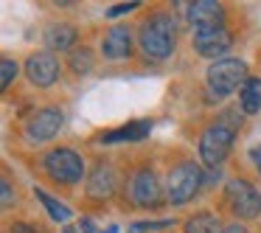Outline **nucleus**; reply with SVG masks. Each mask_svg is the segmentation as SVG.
Returning <instances> with one entry per match:
<instances>
[{
  "mask_svg": "<svg viewBox=\"0 0 261 233\" xmlns=\"http://www.w3.org/2000/svg\"><path fill=\"white\" fill-rule=\"evenodd\" d=\"M242 110L244 113H258L261 110V79H250L242 87Z\"/></svg>",
  "mask_w": 261,
  "mask_h": 233,
  "instance_id": "nucleus-17",
  "label": "nucleus"
},
{
  "mask_svg": "<svg viewBox=\"0 0 261 233\" xmlns=\"http://www.w3.org/2000/svg\"><path fill=\"white\" fill-rule=\"evenodd\" d=\"M107 233H118V227H115V225H113V227H110V230H107Z\"/></svg>",
  "mask_w": 261,
  "mask_h": 233,
  "instance_id": "nucleus-27",
  "label": "nucleus"
},
{
  "mask_svg": "<svg viewBox=\"0 0 261 233\" xmlns=\"http://www.w3.org/2000/svg\"><path fill=\"white\" fill-rule=\"evenodd\" d=\"M242 113L244 110H227V113H222V118L216 124H211L202 132V138H199V154H202L205 166L219 169L225 163L227 152L233 146V135L242 126Z\"/></svg>",
  "mask_w": 261,
  "mask_h": 233,
  "instance_id": "nucleus-1",
  "label": "nucleus"
},
{
  "mask_svg": "<svg viewBox=\"0 0 261 233\" xmlns=\"http://www.w3.org/2000/svg\"><path fill=\"white\" fill-rule=\"evenodd\" d=\"M9 233H40L34 225H25V222H20V225H12L9 227Z\"/></svg>",
  "mask_w": 261,
  "mask_h": 233,
  "instance_id": "nucleus-24",
  "label": "nucleus"
},
{
  "mask_svg": "<svg viewBox=\"0 0 261 233\" xmlns=\"http://www.w3.org/2000/svg\"><path fill=\"white\" fill-rule=\"evenodd\" d=\"M250 158H253V163H255V169L261 171V146H253L250 149Z\"/></svg>",
  "mask_w": 261,
  "mask_h": 233,
  "instance_id": "nucleus-25",
  "label": "nucleus"
},
{
  "mask_svg": "<svg viewBox=\"0 0 261 233\" xmlns=\"http://www.w3.org/2000/svg\"><path fill=\"white\" fill-rule=\"evenodd\" d=\"M225 233H247V230H244L242 225H227V227H225Z\"/></svg>",
  "mask_w": 261,
  "mask_h": 233,
  "instance_id": "nucleus-26",
  "label": "nucleus"
},
{
  "mask_svg": "<svg viewBox=\"0 0 261 233\" xmlns=\"http://www.w3.org/2000/svg\"><path fill=\"white\" fill-rule=\"evenodd\" d=\"M129 45H132V37L126 25H113L104 37V57L107 59H124L129 57Z\"/></svg>",
  "mask_w": 261,
  "mask_h": 233,
  "instance_id": "nucleus-13",
  "label": "nucleus"
},
{
  "mask_svg": "<svg viewBox=\"0 0 261 233\" xmlns=\"http://www.w3.org/2000/svg\"><path fill=\"white\" fill-rule=\"evenodd\" d=\"M227 202H230V211L242 219H255L261 214V194L250 186L247 180H230L225 188Z\"/></svg>",
  "mask_w": 261,
  "mask_h": 233,
  "instance_id": "nucleus-6",
  "label": "nucleus"
},
{
  "mask_svg": "<svg viewBox=\"0 0 261 233\" xmlns=\"http://www.w3.org/2000/svg\"><path fill=\"white\" fill-rule=\"evenodd\" d=\"M65 233H73V230H65Z\"/></svg>",
  "mask_w": 261,
  "mask_h": 233,
  "instance_id": "nucleus-28",
  "label": "nucleus"
},
{
  "mask_svg": "<svg viewBox=\"0 0 261 233\" xmlns=\"http://www.w3.org/2000/svg\"><path fill=\"white\" fill-rule=\"evenodd\" d=\"M17 62H14V59H3V62H0V87H3V90H6L9 85H12V79L14 76H17Z\"/></svg>",
  "mask_w": 261,
  "mask_h": 233,
  "instance_id": "nucleus-20",
  "label": "nucleus"
},
{
  "mask_svg": "<svg viewBox=\"0 0 261 233\" xmlns=\"http://www.w3.org/2000/svg\"><path fill=\"white\" fill-rule=\"evenodd\" d=\"M138 3H141V0H129V3H121V6L107 9V14H110V17H118V14H126V12H132V9H138Z\"/></svg>",
  "mask_w": 261,
  "mask_h": 233,
  "instance_id": "nucleus-22",
  "label": "nucleus"
},
{
  "mask_svg": "<svg viewBox=\"0 0 261 233\" xmlns=\"http://www.w3.org/2000/svg\"><path fill=\"white\" fill-rule=\"evenodd\" d=\"M169 225H171L169 219H160V222H135L129 230L132 233H146V230H160V227H169Z\"/></svg>",
  "mask_w": 261,
  "mask_h": 233,
  "instance_id": "nucleus-21",
  "label": "nucleus"
},
{
  "mask_svg": "<svg viewBox=\"0 0 261 233\" xmlns=\"http://www.w3.org/2000/svg\"><path fill=\"white\" fill-rule=\"evenodd\" d=\"M70 68H73L76 73H90L93 70V54L87 51V48H76V51L70 54Z\"/></svg>",
  "mask_w": 261,
  "mask_h": 233,
  "instance_id": "nucleus-19",
  "label": "nucleus"
},
{
  "mask_svg": "<svg viewBox=\"0 0 261 233\" xmlns=\"http://www.w3.org/2000/svg\"><path fill=\"white\" fill-rule=\"evenodd\" d=\"M199 186H202V169L194 160H186L177 169H171L169 183H166V197L171 199V205H182L188 199H194Z\"/></svg>",
  "mask_w": 261,
  "mask_h": 233,
  "instance_id": "nucleus-4",
  "label": "nucleus"
},
{
  "mask_svg": "<svg viewBox=\"0 0 261 233\" xmlns=\"http://www.w3.org/2000/svg\"><path fill=\"white\" fill-rule=\"evenodd\" d=\"M76 42V29L68 23H54L45 31V45L54 51H65V48H73Z\"/></svg>",
  "mask_w": 261,
  "mask_h": 233,
  "instance_id": "nucleus-15",
  "label": "nucleus"
},
{
  "mask_svg": "<svg viewBox=\"0 0 261 233\" xmlns=\"http://www.w3.org/2000/svg\"><path fill=\"white\" fill-rule=\"evenodd\" d=\"M115 183H118L115 169H113V166H107V163H101V166L93 169L90 180H87V194L96 197V199H104V197H110V194L115 191Z\"/></svg>",
  "mask_w": 261,
  "mask_h": 233,
  "instance_id": "nucleus-12",
  "label": "nucleus"
},
{
  "mask_svg": "<svg viewBox=\"0 0 261 233\" xmlns=\"http://www.w3.org/2000/svg\"><path fill=\"white\" fill-rule=\"evenodd\" d=\"M0 188H3V208H12L14 205V194H12V183L3 177V183H0Z\"/></svg>",
  "mask_w": 261,
  "mask_h": 233,
  "instance_id": "nucleus-23",
  "label": "nucleus"
},
{
  "mask_svg": "<svg viewBox=\"0 0 261 233\" xmlns=\"http://www.w3.org/2000/svg\"><path fill=\"white\" fill-rule=\"evenodd\" d=\"M141 48L152 59H166L174 51V20L169 14H152L141 25Z\"/></svg>",
  "mask_w": 261,
  "mask_h": 233,
  "instance_id": "nucleus-2",
  "label": "nucleus"
},
{
  "mask_svg": "<svg viewBox=\"0 0 261 233\" xmlns=\"http://www.w3.org/2000/svg\"><path fill=\"white\" fill-rule=\"evenodd\" d=\"M62 110L57 107H45L40 110V113H34L29 118V124H25V138L34 143H45L51 141L54 135H57L59 130H62Z\"/></svg>",
  "mask_w": 261,
  "mask_h": 233,
  "instance_id": "nucleus-8",
  "label": "nucleus"
},
{
  "mask_svg": "<svg viewBox=\"0 0 261 233\" xmlns=\"http://www.w3.org/2000/svg\"><path fill=\"white\" fill-rule=\"evenodd\" d=\"M25 73H29L31 85L48 87V85H54L57 76H59V62L54 59V54H48V51L31 54L29 62H25Z\"/></svg>",
  "mask_w": 261,
  "mask_h": 233,
  "instance_id": "nucleus-10",
  "label": "nucleus"
},
{
  "mask_svg": "<svg viewBox=\"0 0 261 233\" xmlns=\"http://www.w3.org/2000/svg\"><path fill=\"white\" fill-rule=\"evenodd\" d=\"M37 199H40V202L45 205V211L51 214V219H54V222H68V219H70V211L65 208V205L59 202V199H54L51 194H45L42 188H37Z\"/></svg>",
  "mask_w": 261,
  "mask_h": 233,
  "instance_id": "nucleus-18",
  "label": "nucleus"
},
{
  "mask_svg": "<svg viewBox=\"0 0 261 233\" xmlns=\"http://www.w3.org/2000/svg\"><path fill=\"white\" fill-rule=\"evenodd\" d=\"M247 65L239 59H216L208 68V87L214 96L225 98L230 93H236L239 87L247 85Z\"/></svg>",
  "mask_w": 261,
  "mask_h": 233,
  "instance_id": "nucleus-3",
  "label": "nucleus"
},
{
  "mask_svg": "<svg viewBox=\"0 0 261 233\" xmlns=\"http://www.w3.org/2000/svg\"><path fill=\"white\" fill-rule=\"evenodd\" d=\"M233 45V37L225 25H214V29H202V31H194V48H197L199 57H225Z\"/></svg>",
  "mask_w": 261,
  "mask_h": 233,
  "instance_id": "nucleus-7",
  "label": "nucleus"
},
{
  "mask_svg": "<svg viewBox=\"0 0 261 233\" xmlns=\"http://www.w3.org/2000/svg\"><path fill=\"white\" fill-rule=\"evenodd\" d=\"M186 233H225L214 214H197L186 222Z\"/></svg>",
  "mask_w": 261,
  "mask_h": 233,
  "instance_id": "nucleus-16",
  "label": "nucleus"
},
{
  "mask_svg": "<svg viewBox=\"0 0 261 233\" xmlns=\"http://www.w3.org/2000/svg\"><path fill=\"white\" fill-rule=\"evenodd\" d=\"M129 194L141 208H154V205L160 202V197H163V194H160L158 177H154V171H149V169H141L135 177H132Z\"/></svg>",
  "mask_w": 261,
  "mask_h": 233,
  "instance_id": "nucleus-9",
  "label": "nucleus"
},
{
  "mask_svg": "<svg viewBox=\"0 0 261 233\" xmlns=\"http://www.w3.org/2000/svg\"><path fill=\"white\" fill-rule=\"evenodd\" d=\"M222 17H225V9L214 0H199L188 9V23L194 25V31L202 29H214V25H222Z\"/></svg>",
  "mask_w": 261,
  "mask_h": 233,
  "instance_id": "nucleus-11",
  "label": "nucleus"
},
{
  "mask_svg": "<svg viewBox=\"0 0 261 233\" xmlns=\"http://www.w3.org/2000/svg\"><path fill=\"white\" fill-rule=\"evenodd\" d=\"M45 171L51 174V180L73 186V183H82V177H85V160L73 149H54L45 158Z\"/></svg>",
  "mask_w": 261,
  "mask_h": 233,
  "instance_id": "nucleus-5",
  "label": "nucleus"
},
{
  "mask_svg": "<svg viewBox=\"0 0 261 233\" xmlns=\"http://www.w3.org/2000/svg\"><path fill=\"white\" fill-rule=\"evenodd\" d=\"M152 132V124L149 121H132V124L121 126V130H113V132H101L98 141L101 143H118V141H143L149 138Z\"/></svg>",
  "mask_w": 261,
  "mask_h": 233,
  "instance_id": "nucleus-14",
  "label": "nucleus"
}]
</instances>
